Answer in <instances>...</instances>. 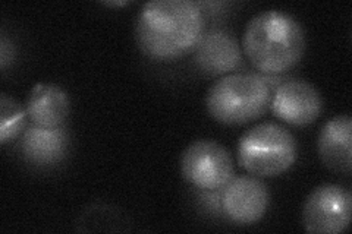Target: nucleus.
<instances>
[{"instance_id":"obj_3","label":"nucleus","mask_w":352,"mask_h":234,"mask_svg":"<svg viewBox=\"0 0 352 234\" xmlns=\"http://www.w3.org/2000/svg\"><path fill=\"white\" fill-rule=\"evenodd\" d=\"M273 85L258 73H230L217 80L206 97L208 115L222 125H247L266 115Z\"/></svg>"},{"instance_id":"obj_10","label":"nucleus","mask_w":352,"mask_h":234,"mask_svg":"<svg viewBox=\"0 0 352 234\" xmlns=\"http://www.w3.org/2000/svg\"><path fill=\"white\" fill-rule=\"evenodd\" d=\"M352 119L349 115L335 116L318 133V157L329 170L351 174L352 172Z\"/></svg>"},{"instance_id":"obj_8","label":"nucleus","mask_w":352,"mask_h":234,"mask_svg":"<svg viewBox=\"0 0 352 234\" xmlns=\"http://www.w3.org/2000/svg\"><path fill=\"white\" fill-rule=\"evenodd\" d=\"M270 108L285 124L304 128L314 124L323 111V100L317 88L304 80H285L273 90Z\"/></svg>"},{"instance_id":"obj_2","label":"nucleus","mask_w":352,"mask_h":234,"mask_svg":"<svg viewBox=\"0 0 352 234\" xmlns=\"http://www.w3.org/2000/svg\"><path fill=\"white\" fill-rule=\"evenodd\" d=\"M305 31L288 12L264 10L252 16L242 36V49L257 71L280 75L300 63L305 53Z\"/></svg>"},{"instance_id":"obj_12","label":"nucleus","mask_w":352,"mask_h":234,"mask_svg":"<svg viewBox=\"0 0 352 234\" xmlns=\"http://www.w3.org/2000/svg\"><path fill=\"white\" fill-rule=\"evenodd\" d=\"M25 110L31 124L41 128L56 129L71 113V102L63 88L56 84H37L28 95Z\"/></svg>"},{"instance_id":"obj_7","label":"nucleus","mask_w":352,"mask_h":234,"mask_svg":"<svg viewBox=\"0 0 352 234\" xmlns=\"http://www.w3.org/2000/svg\"><path fill=\"white\" fill-rule=\"evenodd\" d=\"M222 211L236 226H252L267 213L270 194L256 176H234L220 191Z\"/></svg>"},{"instance_id":"obj_5","label":"nucleus","mask_w":352,"mask_h":234,"mask_svg":"<svg viewBox=\"0 0 352 234\" xmlns=\"http://www.w3.org/2000/svg\"><path fill=\"white\" fill-rule=\"evenodd\" d=\"M181 173L200 191H219L234 177L232 155L216 141H194L181 155Z\"/></svg>"},{"instance_id":"obj_13","label":"nucleus","mask_w":352,"mask_h":234,"mask_svg":"<svg viewBox=\"0 0 352 234\" xmlns=\"http://www.w3.org/2000/svg\"><path fill=\"white\" fill-rule=\"evenodd\" d=\"M2 117H0V143L6 145L19 138L27 129L28 113L16 100L2 94Z\"/></svg>"},{"instance_id":"obj_11","label":"nucleus","mask_w":352,"mask_h":234,"mask_svg":"<svg viewBox=\"0 0 352 234\" xmlns=\"http://www.w3.org/2000/svg\"><path fill=\"white\" fill-rule=\"evenodd\" d=\"M69 139L63 128L49 129L34 124L21 135L19 150L25 161L40 167L59 164L68 152Z\"/></svg>"},{"instance_id":"obj_1","label":"nucleus","mask_w":352,"mask_h":234,"mask_svg":"<svg viewBox=\"0 0 352 234\" xmlns=\"http://www.w3.org/2000/svg\"><path fill=\"white\" fill-rule=\"evenodd\" d=\"M204 32V12L192 0H151L142 5L135 19L140 50L159 62L194 53Z\"/></svg>"},{"instance_id":"obj_14","label":"nucleus","mask_w":352,"mask_h":234,"mask_svg":"<svg viewBox=\"0 0 352 234\" xmlns=\"http://www.w3.org/2000/svg\"><path fill=\"white\" fill-rule=\"evenodd\" d=\"M14 59H15L14 44L3 36L2 41H0V66H2V69H6L9 63L14 62Z\"/></svg>"},{"instance_id":"obj_9","label":"nucleus","mask_w":352,"mask_h":234,"mask_svg":"<svg viewBox=\"0 0 352 234\" xmlns=\"http://www.w3.org/2000/svg\"><path fill=\"white\" fill-rule=\"evenodd\" d=\"M194 62L206 75L222 76L241 66V47L232 32L225 28H212L204 32L197 44Z\"/></svg>"},{"instance_id":"obj_6","label":"nucleus","mask_w":352,"mask_h":234,"mask_svg":"<svg viewBox=\"0 0 352 234\" xmlns=\"http://www.w3.org/2000/svg\"><path fill=\"white\" fill-rule=\"evenodd\" d=\"M351 213L349 189L335 183H323L314 187L305 199L301 214L302 227L314 234L344 233L349 227Z\"/></svg>"},{"instance_id":"obj_15","label":"nucleus","mask_w":352,"mask_h":234,"mask_svg":"<svg viewBox=\"0 0 352 234\" xmlns=\"http://www.w3.org/2000/svg\"><path fill=\"white\" fill-rule=\"evenodd\" d=\"M104 6H110V8H119V6H125L129 5L128 0H120V2H103Z\"/></svg>"},{"instance_id":"obj_4","label":"nucleus","mask_w":352,"mask_h":234,"mask_svg":"<svg viewBox=\"0 0 352 234\" xmlns=\"http://www.w3.org/2000/svg\"><path fill=\"white\" fill-rule=\"evenodd\" d=\"M236 159L242 169L256 177H276L288 172L298 159L292 133L272 121L248 129L239 138Z\"/></svg>"}]
</instances>
